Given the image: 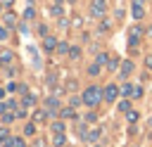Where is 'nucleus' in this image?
Wrapping results in <instances>:
<instances>
[{
	"instance_id": "obj_1",
	"label": "nucleus",
	"mask_w": 152,
	"mask_h": 147,
	"mask_svg": "<svg viewBox=\"0 0 152 147\" xmlns=\"http://www.w3.org/2000/svg\"><path fill=\"white\" fill-rule=\"evenodd\" d=\"M102 97H104V95H102V88H100V85H90V88H86L83 95H81L83 104H88V107H97Z\"/></svg>"
},
{
	"instance_id": "obj_2",
	"label": "nucleus",
	"mask_w": 152,
	"mask_h": 147,
	"mask_svg": "<svg viewBox=\"0 0 152 147\" xmlns=\"http://www.w3.org/2000/svg\"><path fill=\"white\" fill-rule=\"evenodd\" d=\"M90 12H93L95 17H104V12H107V0H93V2H90Z\"/></svg>"
},
{
	"instance_id": "obj_3",
	"label": "nucleus",
	"mask_w": 152,
	"mask_h": 147,
	"mask_svg": "<svg viewBox=\"0 0 152 147\" xmlns=\"http://www.w3.org/2000/svg\"><path fill=\"white\" fill-rule=\"evenodd\" d=\"M142 33H145L142 26H133V28L128 31V43H131V45H138V43L142 40Z\"/></svg>"
},
{
	"instance_id": "obj_4",
	"label": "nucleus",
	"mask_w": 152,
	"mask_h": 147,
	"mask_svg": "<svg viewBox=\"0 0 152 147\" xmlns=\"http://www.w3.org/2000/svg\"><path fill=\"white\" fill-rule=\"evenodd\" d=\"M119 92H121V90H119V88H116V85H107V88H104V90H102V95H104V100H107V102H114V100H116V95H119Z\"/></svg>"
},
{
	"instance_id": "obj_5",
	"label": "nucleus",
	"mask_w": 152,
	"mask_h": 147,
	"mask_svg": "<svg viewBox=\"0 0 152 147\" xmlns=\"http://www.w3.org/2000/svg\"><path fill=\"white\" fill-rule=\"evenodd\" d=\"M57 38H52V36H48V38H43V50L45 52H52V50H57Z\"/></svg>"
},
{
	"instance_id": "obj_6",
	"label": "nucleus",
	"mask_w": 152,
	"mask_h": 147,
	"mask_svg": "<svg viewBox=\"0 0 152 147\" xmlns=\"http://www.w3.org/2000/svg\"><path fill=\"white\" fill-rule=\"evenodd\" d=\"M12 62H14V52L2 50V52H0V64H2V66H7V64H12Z\"/></svg>"
},
{
	"instance_id": "obj_7",
	"label": "nucleus",
	"mask_w": 152,
	"mask_h": 147,
	"mask_svg": "<svg viewBox=\"0 0 152 147\" xmlns=\"http://www.w3.org/2000/svg\"><path fill=\"white\" fill-rule=\"evenodd\" d=\"M97 138H100V128H93V130H88V133L83 135V140H86V142H95Z\"/></svg>"
},
{
	"instance_id": "obj_8",
	"label": "nucleus",
	"mask_w": 152,
	"mask_h": 147,
	"mask_svg": "<svg viewBox=\"0 0 152 147\" xmlns=\"http://www.w3.org/2000/svg\"><path fill=\"white\" fill-rule=\"evenodd\" d=\"M131 71H133V62H128V59H126V62L121 64V78H126Z\"/></svg>"
},
{
	"instance_id": "obj_9",
	"label": "nucleus",
	"mask_w": 152,
	"mask_h": 147,
	"mask_svg": "<svg viewBox=\"0 0 152 147\" xmlns=\"http://www.w3.org/2000/svg\"><path fill=\"white\" fill-rule=\"evenodd\" d=\"M59 116H62V119H76V111H74V107H64V109L59 111Z\"/></svg>"
},
{
	"instance_id": "obj_10",
	"label": "nucleus",
	"mask_w": 152,
	"mask_h": 147,
	"mask_svg": "<svg viewBox=\"0 0 152 147\" xmlns=\"http://www.w3.org/2000/svg\"><path fill=\"white\" fill-rule=\"evenodd\" d=\"M0 142H2V145H10V142H12V135H10L7 128H0Z\"/></svg>"
},
{
	"instance_id": "obj_11",
	"label": "nucleus",
	"mask_w": 152,
	"mask_h": 147,
	"mask_svg": "<svg viewBox=\"0 0 152 147\" xmlns=\"http://www.w3.org/2000/svg\"><path fill=\"white\" fill-rule=\"evenodd\" d=\"M33 121H38V123H40V121H48V111L36 109V111H33Z\"/></svg>"
},
{
	"instance_id": "obj_12",
	"label": "nucleus",
	"mask_w": 152,
	"mask_h": 147,
	"mask_svg": "<svg viewBox=\"0 0 152 147\" xmlns=\"http://www.w3.org/2000/svg\"><path fill=\"white\" fill-rule=\"evenodd\" d=\"M133 17H135L138 21L145 17V9H142V5H133Z\"/></svg>"
},
{
	"instance_id": "obj_13",
	"label": "nucleus",
	"mask_w": 152,
	"mask_h": 147,
	"mask_svg": "<svg viewBox=\"0 0 152 147\" xmlns=\"http://www.w3.org/2000/svg\"><path fill=\"white\" fill-rule=\"evenodd\" d=\"M5 24H7V28H14V24H17V17L10 12V14H5Z\"/></svg>"
},
{
	"instance_id": "obj_14",
	"label": "nucleus",
	"mask_w": 152,
	"mask_h": 147,
	"mask_svg": "<svg viewBox=\"0 0 152 147\" xmlns=\"http://www.w3.org/2000/svg\"><path fill=\"white\" fill-rule=\"evenodd\" d=\"M119 111L128 114V111H131V102H128V100H121V102H119Z\"/></svg>"
},
{
	"instance_id": "obj_15",
	"label": "nucleus",
	"mask_w": 152,
	"mask_h": 147,
	"mask_svg": "<svg viewBox=\"0 0 152 147\" xmlns=\"http://www.w3.org/2000/svg\"><path fill=\"white\" fill-rule=\"evenodd\" d=\"M21 104H24V107H33V104H36V97H33V95H26V97L21 100Z\"/></svg>"
},
{
	"instance_id": "obj_16",
	"label": "nucleus",
	"mask_w": 152,
	"mask_h": 147,
	"mask_svg": "<svg viewBox=\"0 0 152 147\" xmlns=\"http://www.w3.org/2000/svg\"><path fill=\"white\" fill-rule=\"evenodd\" d=\"M64 128H66V126H64L62 121H55V123H52V130H55V135H57V133H64Z\"/></svg>"
},
{
	"instance_id": "obj_17",
	"label": "nucleus",
	"mask_w": 152,
	"mask_h": 147,
	"mask_svg": "<svg viewBox=\"0 0 152 147\" xmlns=\"http://www.w3.org/2000/svg\"><path fill=\"white\" fill-rule=\"evenodd\" d=\"M24 135H36V123H26L24 126Z\"/></svg>"
},
{
	"instance_id": "obj_18",
	"label": "nucleus",
	"mask_w": 152,
	"mask_h": 147,
	"mask_svg": "<svg viewBox=\"0 0 152 147\" xmlns=\"http://www.w3.org/2000/svg\"><path fill=\"white\" fill-rule=\"evenodd\" d=\"M7 147H26V142H24L21 138H12V142H10Z\"/></svg>"
},
{
	"instance_id": "obj_19",
	"label": "nucleus",
	"mask_w": 152,
	"mask_h": 147,
	"mask_svg": "<svg viewBox=\"0 0 152 147\" xmlns=\"http://www.w3.org/2000/svg\"><path fill=\"white\" fill-rule=\"evenodd\" d=\"M24 19H36V9L33 7H26L24 9Z\"/></svg>"
},
{
	"instance_id": "obj_20",
	"label": "nucleus",
	"mask_w": 152,
	"mask_h": 147,
	"mask_svg": "<svg viewBox=\"0 0 152 147\" xmlns=\"http://www.w3.org/2000/svg\"><path fill=\"white\" fill-rule=\"evenodd\" d=\"M126 119H128V121H131V123H135V121H138V119H140V114H138V111H133V109H131V111H128V114H126Z\"/></svg>"
},
{
	"instance_id": "obj_21",
	"label": "nucleus",
	"mask_w": 152,
	"mask_h": 147,
	"mask_svg": "<svg viewBox=\"0 0 152 147\" xmlns=\"http://www.w3.org/2000/svg\"><path fill=\"white\" fill-rule=\"evenodd\" d=\"M57 52H59V55H66V52H69V45H66V43H57Z\"/></svg>"
},
{
	"instance_id": "obj_22",
	"label": "nucleus",
	"mask_w": 152,
	"mask_h": 147,
	"mask_svg": "<svg viewBox=\"0 0 152 147\" xmlns=\"http://www.w3.org/2000/svg\"><path fill=\"white\" fill-rule=\"evenodd\" d=\"M69 57H71V59H78V57H81V50H78V47H69Z\"/></svg>"
},
{
	"instance_id": "obj_23",
	"label": "nucleus",
	"mask_w": 152,
	"mask_h": 147,
	"mask_svg": "<svg viewBox=\"0 0 152 147\" xmlns=\"http://www.w3.org/2000/svg\"><path fill=\"white\" fill-rule=\"evenodd\" d=\"M107 62H109V57H107L104 52H100V55H97V62H95V64H100V66H102V64H107Z\"/></svg>"
},
{
	"instance_id": "obj_24",
	"label": "nucleus",
	"mask_w": 152,
	"mask_h": 147,
	"mask_svg": "<svg viewBox=\"0 0 152 147\" xmlns=\"http://www.w3.org/2000/svg\"><path fill=\"white\" fill-rule=\"evenodd\" d=\"M88 74H90V76H97V74H100V64H90V66H88Z\"/></svg>"
},
{
	"instance_id": "obj_25",
	"label": "nucleus",
	"mask_w": 152,
	"mask_h": 147,
	"mask_svg": "<svg viewBox=\"0 0 152 147\" xmlns=\"http://www.w3.org/2000/svg\"><path fill=\"white\" fill-rule=\"evenodd\" d=\"M64 142H66V138H64L62 133H57V135H55V145H57V147H62Z\"/></svg>"
},
{
	"instance_id": "obj_26",
	"label": "nucleus",
	"mask_w": 152,
	"mask_h": 147,
	"mask_svg": "<svg viewBox=\"0 0 152 147\" xmlns=\"http://www.w3.org/2000/svg\"><path fill=\"white\" fill-rule=\"evenodd\" d=\"M133 92V85L131 83H124V88H121V95H131Z\"/></svg>"
},
{
	"instance_id": "obj_27",
	"label": "nucleus",
	"mask_w": 152,
	"mask_h": 147,
	"mask_svg": "<svg viewBox=\"0 0 152 147\" xmlns=\"http://www.w3.org/2000/svg\"><path fill=\"white\" fill-rule=\"evenodd\" d=\"M131 97H133V100H138V97H142V88H133V92H131Z\"/></svg>"
},
{
	"instance_id": "obj_28",
	"label": "nucleus",
	"mask_w": 152,
	"mask_h": 147,
	"mask_svg": "<svg viewBox=\"0 0 152 147\" xmlns=\"http://www.w3.org/2000/svg\"><path fill=\"white\" fill-rule=\"evenodd\" d=\"M107 66H109V69H116V66H119V59H116V57H112V59L107 62Z\"/></svg>"
},
{
	"instance_id": "obj_29",
	"label": "nucleus",
	"mask_w": 152,
	"mask_h": 147,
	"mask_svg": "<svg viewBox=\"0 0 152 147\" xmlns=\"http://www.w3.org/2000/svg\"><path fill=\"white\" fill-rule=\"evenodd\" d=\"M2 121H5V123H12V121H14V114H12V111H10V114H2Z\"/></svg>"
},
{
	"instance_id": "obj_30",
	"label": "nucleus",
	"mask_w": 152,
	"mask_h": 147,
	"mask_svg": "<svg viewBox=\"0 0 152 147\" xmlns=\"http://www.w3.org/2000/svg\"><path fill=\"white\" fill-rule=\"evenodd\" d=\"M145 66L152 71V55H147V57H145Z\"/></svg>"
},
{
	"instance_id": "obj_31",
	"label": "nucleus",
	"mask_w": 152,
	"mask_h": 147,
	"mask_svg": "<svg viewBox=\"0 0 152 147\" xmlns=\"http://www.w3.org/2000/svg\"><path fill=\"white\" fill-rule=\"evenodd\" d=\"M24 116H26V111H24V109H17V114H14V119H24Z\"/></svg>"
},
{
	"instance_id": "obj_32",
	"label": "nucleus",
	"mask_w": 152,
	"mask_h": 147,
	"mask_svg": "<svg viewBox=\"0 0 152 147\" xmlns=\"http://www.w3.org/2000/svg\"><path fill=\"white\" fill-rule=\"evenodd\" d=\"M33 147H45V140H43V138H38V140L33 142Z\"/></svg>"
},
{
	"instance_id": "obj_33",
	"label": "nucleus",
	"mask_w": 152,
	"mask_h": 147,
	"mask_svg": "<svg viewBox=\"0 0 152 147\" xmlns=\"http://www.w3.org/2000/svg\"><path fill=\"white\" fill-rule=\"evenodd\" d=\"M5 90H7V92H14V90H17V85H14V83H7V88H5Z\"/></svg>"
},
{
	"instance_id": "obj_34",
	"label": "nucleus",
	"mask_w": 152,
	"mask_h": 147,
	"mask_svg": "<svg viewBox=\"0 0 152 147\" xmlns=\"http://www.w3.org/2000/svg\"><path fill=\"white\" fill-rule=\"evenodd\" d=\"M5 36H7V33H5V28H0V38H5Z\"/></svg>"
},
{
	"instance_id": "obj_35",
	"label": "nucleus",
	"mask_w": 152,
	"mask_h": 147,
	"mask_svg": "<svg viewBox=\"0 0 152 147\" xmlns=\"http://www.w3.org/2000/svg\"><path fill=\"white\" fill-rule=\"evenodd\" d=\"M142 2H145V0H133V5H142Z\"/></svg>"
},
{
	"instance_id": "obj_36",
	"label": "nucleus",
	"mask_w": 152,
	"mask_h": 147,
	"mask_svg": "<svg viewBox=\"0 0 152 147\" xmlns=\"http://www.w3.org/2000/svg\"><path fill=\"white\" fill-rule=\"evenodd\" d=\"M2 97H5V90H2V88H0V100H2Z\"/></svg>"
},
{
	"instance_id": "obj_37",
	"label": "nucleus",
	"mask_w": 152,
	"mask_h": 147,
	"mask_svg": "<svg viewBox=\"0 0 152 147\" xmlns=\"http://www.w3.org/2000/svg\"><path fill=\"white\" fill-rule=\"evenodd\" d=\"M147 36H150V38H152V26H150V28H147Z\"/></svg>"
}]
</instances>
